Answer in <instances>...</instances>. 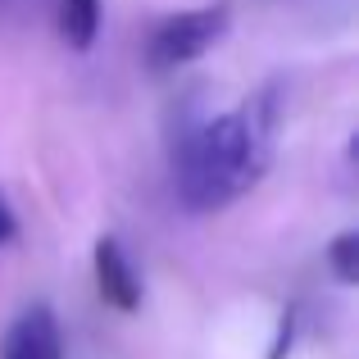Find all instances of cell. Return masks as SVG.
I'll use <instances>...</instances> for the list:
<instances>
[{"instance_id": "obj_6", "label": "cell", "mask_w": 359, "mask_h": 359, "mask_svg": "<svg viewBox=\"0 0 359 359\" xmlns=\"http://www.w3.org/2000/svg\"><path fill=\"white\" fill-rule=\"evenodd\" d=\"M327 269L341 287H351L359 273V232H337L332 245H327Z\"/></svg>"}, {"instance_id": "obj_5", "label": "cell", "mask_w": 359, "mask_h": 359, "mask_svg": "<svg viewBox=\"0 0 359 359\" xmlns=\"http://www.w3.org/2000/svg\"><path fill=\"white\" fill-rule=\"evenodd\" d=\"M55 27L69 50L87 55L100 36V0H55Z\"/></svg>"}, {"instance_id": "obj_3", "label": "cell", "mask_w": 359, "mask_h": 359, "mask_svg": "<svg viewBox=\"0 0 359 359\" xmlns=\"http://www.w3.org/2000/svg\"><path fill=\"white\" fill-rule=\"evenodd\" d=\"M91 273H96V291L114 314H132L141 305V273L128 259L118 237H96L91 245Z\"/></svg>"}, {"instance_id": "obj_7", "label": "cell", "mask_w": 359, "mask_h": 359, "mask_svg": "<svg viewBox=\"0 0 359 359\" xmlns=\"http://www.w3.org/2000/svg\"><path fill=\"white\" fill-rule=\"evenodd\" d=\"M18 237V219H14V205H9V196L0 191V245H9Z\"/></svg>"}, {"instance_id": "obj_4", "label": "cell", "mask_w": 359, "mask_h": 359, "mask_svg": "<svg viewBox=\"0 0 359 359\" xmlns=\"http://www.w3.org/2000/svg\"><path fill=\"white\" fill-rule=\"evenodd\" d=\"M0 359H64V332L50 305H27L0 337Z\"/></svg>"}, {"instance_id": "obj_1", "label": "cell", "mask_w": 359, "mask_h": 359, "mask_svg": "<svg viewBox=\"0 0 359 359\" xmlns=\"http://www.w3.org/2000/svg\"><path fill=\"white\" fill-rule=\"evenodd\" d=\"M273 164L269 105H237L201 118L173 146V191L191 214H219L250 196Z\"/></svg>"}, {"instance_id": "obj_2", "label": "cell", "mask_w": 359, "mask_h": 359, "mask_svg": "<svg viewBox=\"0 0 359 359\" xmlns=\"http://www.w3.org/2000/svg\"><path fill=\"white\" fill-rule=\"evenodd\" d=\"M228 27H232L228 0H214V5H196V9H182V14L159 18L146 36L150 73H177L187 64H196L201 55H210L228 36Z\"/></svg>"}]
</instances>
